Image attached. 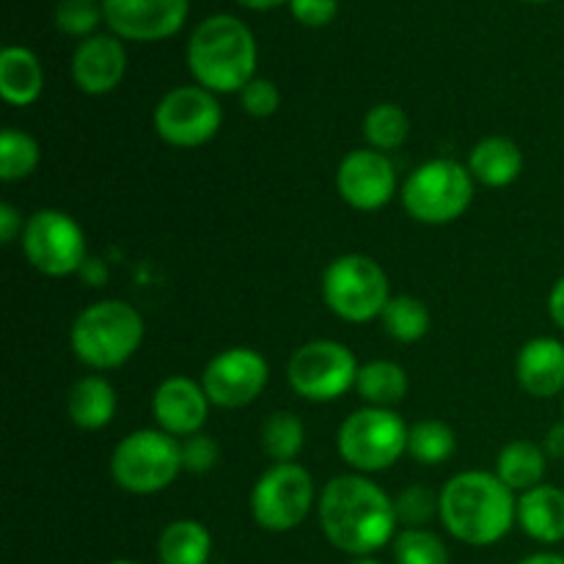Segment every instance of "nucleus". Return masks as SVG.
<instances>
[{
	"mask_svg": "<svg viewBox=\"0 0 564 564\" xmlns=\"http://www.w3.org/2000/svg\"><path fill=\"white\" fill-rule=\"evenodd\" d=\"M394 510L402 529H424L438 516V496L424 485H408L397 494Z\"/></svg>",
	"mask_w": 564,
	"mask_h": 564,
	"instance_id": "nucleus-33",
	"label": "nucleus"
},
{
	"mask_svg": "<svg viewBox=\"0 0 564 564\" xmlns=\"http://www.w3.org/2000/svg\"><path fill=\"white\" fill-rule=\"evenodd\" d=\"M518 564H564V556L560 554H532Z\"/></svg>",
	"mask_w": 564,
	"mask_h": 564,
	"instance_id": "nucleus-41",
	"label": "nucleus"
},
{
	"mask_svg": "<svg viewBox=\"0 0 564 564\" xmlns=\"http://www.w3.org/2000/svg\"><path fill=\"white\" fill-rule=\"evenodd\" d=\"M154 132L174 149H198L213 141L224 124L218 94L202 86H176L154 108Z\"/></svg>",
	"mask_w": 564,
	"mask_h": 564,
	"instance_id": "nucleus-12",
	"label": "nucleus"
},
{
	"mask_svg": "<svg viewBox=\"0 0 564 564\" xmlns=\"http://www.w3.org/2000/svg\"><path fill=\"white\" fill-rule=\"evenodd\" d=\"M182 471L187 474H209L220 460V446L213 435L196 433L191 438L180 441Z\"/></svg>",
	"mask_w": 564,
	"mask_h": 564,
	"instance_id": "nucleus-35",
	"label": "nucleus"
},
{
	"mask_svg": "<svg viewBox=\"0 0 564 564\" xmlns=\"http://www.w3.org/2000/svg\"><path fill=\"white\" fill-rule=\"evenodd\" d=\"M336 0H290V11L301 25L323 28L336 17Z\"/></svg>",
	"mask_w": 564,
	"mask_h": 564,
	"instance_id": "nucleus-36",
	"label": "nucleus"
},
{
	"mask_svg": "<svg viewBox=\"0 0 564 564\" xmlns=\"http://www.w3.org/2000/svg\"><path fill=\"white\" fill-rule=\"evenodd\" d=\"M518 386L534 400L564 397V341L554 336H534L518 350Z\"/></svg>",
	"mask_w": 564,
	"mask_h": 564,
	"instance_id": "nucleus-18",
	"label": "nucleus"
},
{
	"mask_svg": "<svg viewBox=\"0 0 564 564\" xmlns=\"http://www.w3.org/2000/svg\"><path fill=\"white\" fill-rule=\"evenodd\" d=\"M391 551L397 564H449V549L430 529H400Z\"/></svg>",
	"mask_w": 564,
	"mask_h": 564,
	"instance_id": "nucleus-31",
	"label": "nucleus"
},
{
	"mask_svg": "<svg viewBox=\"0 0 564 564\" xmlns=\"http://www.w3.org/2000/svg\"><path fill=\"white\" fill-rule=\"evenodd\" d=\"M518 527L534 543L556 545L564 540V490L556 485H538L518 496Z\"/></svg>",
	"mask_w": 564,
	"mask_h": 564,
	"instance_id": "nucleus-20",
	"label": "nucleus"
},
{
	"mask_svg": "<svg viewBox=\"0 0 564 564\" xmlns=\"http://www.w3.org/2000/svg\"><path fill=\"white\" fill-rule=\"evenodd\" d=\"M28 218H22V213L11 204H0V242L11 246L14 240H20L22 231H25Z\"/></svg>",
	"mask_w": 564,
	"mask_h": 564,
	"instance_id": "nucleus-37",
	"label": "nucleus"
},
{
	"mask_svg": "<svg viewBox=\"0 0 564 564\" xmlns=\"http://www.w3.org/2000/svg\"><path fill=\"white\" fill-rule=\"evenodd\" d=\"M408 424L391 408H358L336 433L339 457L356 474L389 471L408 455Z\"/></svg>",
	"mask_w": 564,
	"mask_h": 564,
	"instance_id": "nucleus-8",
	"label": "nucleus"
},
{
	"mask_svg": "<svg viewBox=\"0 0 564 564\" xmlns=\"http://www.w3.org/2000/svg\"><path fill=\"white\" fill-rule=\"evenodd\" d=\"M529 3H545V0H529Z\"/></svg>",
	"mask_w": 564,
	"mask_h": 564,
	"instance_id": "nucleus-44",
	"label": "nucleus"
},
{
	"mask_svg": "<svg viewBox=\"0 0 564 564\" xmlns=\"http://www.w3.org/2000/svg\"><path fill=\"white\" fill-rule=\"evenodd\" d=\"M44 91V69L36 53L11 44L0 53V97L14 108H28Z\"/></svg>",
	"mask_w": 564,
	"mask_h": 564,
	"instance_id": "nucleus-22",
	"label": "nucleus"
},
{
	"mask_svg": "<svg viewBox=\"0 0 564 564\" xmlns=\"http://www.w3.org/2000/svg\"><path fill=\"white\" fill-rule=\"evenodd\" d=\"M543 449L551 460H564V422L554 424V427L545 433L543 441Z\"/></svg>",
	"mask_w": 564,
	"mask_h": 564,
	"instance_id": "nucleus-39",
	"label": "nucleus"
},
{
	"mask_svg": "<svg viewBox=\"0 0 564 564\" xmlns=\"http://www.w3.org/2000/svg\"><path fill=\"white\" fill-rule=\"evenodd\" d=\"M468 171L474 182L485 187H510L523 174V152L512 138L488 135L468 152Z\"/></svg>",
	"mask_w": 564,
	"mask_h": 564,
	"instance_id": "nucleus-21",
	"label": "nucleus"
},
{
	"mask_svg": "<svg viewBox=\"0 0 564 564\" xmlns=\"http://www.w3.org/2000/svg\"><path fill=\"white\" fill-rule=\"evenodd\" d=\"M438 518L463 545L488 549L501 543L518 523V496L496 471H460L441 488Z\"/></svg>",
	"mask_w": 564,
	"mask_h": 564,
	"instance_id": "nucleus-2",
	"label": "nucleus"
},
{
	"mask_svg": "<svg viewBox=\"0 0 564 564\" xmlns=\"http://www.w3.org/2000/svg\"><path fill=\"white\" fill-rule=\"evenodd\" d=\"M42 163V147L31 132L20 127H6L0 132V180L22 182Z\"/></svg>",
	"mask_w": 564,
	"mask_h": 564,
	"instance_id": "nucleus-30",
	"label": "nucleus"
},
{
	"mask_svg": "<svg viewBox=\"0 0 564 564\" xmlns=\"http://www.w3.org/2000/svg\"><path fill=\"white\" fill-rule=\"evenodd\" d=\"M474 191L477 182L468 165L452 158H435L408 174L400 187V202L416 224L449 226L468 213Z\"/></svg>",
	"mask_w": 564,
	"mask_h": 564,
	"instance_id": "nucleus-5",
	"label": "nucleus"
},
{
	"mask_svg": "<svg viewBox=\"0 0 564 564\" xmlns=\"http://www.w3.org/2000/svg\"><path fill=\"white\" fill-rule=\"evenodd\" d=\"M237 97H240V108L251 119H270L281 108V91L270 77H253Z\"/></svg>",
	"mask_w": 564,
	"mask_h": 564,
	"instance_id": "nucleus-34",
	"label": "nucleus"
},
{
	"mask_svg": "<svg viewBox=\"0 0 564 564\" xmlns=\"http://www.w3.org/2000/svg\"><path fill=\"white\" fill-rule=\"evenodd\" d=\"M408 389H411V380L397 361L378 358V361L361 364V369H358L356 394L361 397L364 405L394 411L408 397Z\"/></svg>",
	"mask_w": 564,
	"mask_h": 564,
	"instance_id": "nucleus-25",
	"label": "nucleus"
},
{
	"mask_svg": "<svg viewBox=\"0 0 564 564\" xmlns=\"http://www.w3.org/2000/svg\"><path fill=\"white\" fill-rule=\"evenodd\" d=\"M102 20V0H61L55 6V28L64 36H94V31H97V25Z\"/></svg>",
	"mask_w": 564,
	"mask_h": 564,
	"instance_id": "nucleus-32",
	"label": "nucleus"
},
{
	"mask_svg": "<svg viewBox=\"0 0 564 564\" xmlns=\"http://www.w3.org/2000/svg\"><path fill=\"white\" fill-rule=\"evenodd\" d=\"M209 556H213V534L202 521L180 518L160 532V564H209Z\"/></svg>",
	"mask_w": 564,
	"mask_h": 564,
	"instance_id": "nucleus-24",
	"label": "nucleus"
},
{
	"mask_svg": "<svg viewBox=\"0 0 564 564\" xmlns=\"http://www.w3.org/2000/svg\"><path fill=\"white\" fill-rule=\"evenodd\" d=\"M306 446V424L292 411H273L259 427V449L273 463H295Z\"/></svg>",
	"mask_w": 564,
	"mask_h": 564,
	"instance_id": "nucleus-26",
	"label": "nucleus"
},
{
	"mask_svg": "<svg viewBox=\"0 0 564 564\" xmlns=\"http://www.w3.org/2000/svg\"><path fill=\"white\" fill-rule=\"evenodd\" d=\"M323 303L330 314L352 325L380 319L391 301L389 275L367 253H341L323 270Z\"/></svg>",
	"mask_w": 564,
	"mask_h": 564,
	"instance_id": "nucleus-6",
	"label": "nucleus"
},
{
	"mask_svg": "<svg viewBox=\"0 0 564 564\" xmlns=\"http://www.w3.org/2000/svg\"><path fill=\"white\" fill-rule=\"evenodd\" d=\"M549 317L554 319L556 328L564 330V275L556 279V284L549 292Z\"/></svg>",
	"mask_w": 564,
	"mask_h": 564,
	"instance_id": "nucleus-38",
	"label": "nucleus"
},
{
	"mask_svg": "<svg viewBox=\"0 0 564 564\" xmlns=\"http://www.w3.org/2000/svg\"><path fill=\"white\" fill-rule=\"evenodd\" d=\"M257 39L231 14H213L187 42V69L213 94H240L257 77Z\"/></svg>",
	"mask_w": 564,
	"mask_h": 564,
	"instance_id": "nucleus-3",
	"label": "nucleus"
},
{
	"mask_svg": "<svg viewBox=\"0 0 564 564\" xmlns=\"http://www.w3.org/2000/svg\"><path fill=\"white\" fill-rule=\"evenodd\" d=\"M356 352L336 339H314L297 347L286 361V380L301 400L336 402L356 389Z\"/></svg>",
	"mask_w": 564,
	"mask_h": 564,
	"instance_id": "nucleus-10",
	"label": "nucleus"
},
{
	"mask_svg": "<svg viewBox=\"0 0 564 564\" xmlns=\"http://www.w3.org/2000/svg\"><path fill=\"white\" fill-rule=\"evenodd\" d=\"M317 501L319 496L308 468L301 463H273L253 482L251 516L264 532L284 534L301 527Z\"/></svg>",
	"mask_w": 564,
	"mask_h": 564,
	"instance_id": "nucleus-9",
	"label": "nucleus"
},
{
	"mask_svg": "<svg viewBox=\"0 0 564 564\" xmlns=\"http://www.w3.org/2000/svg\"><path fill=\"white\" fill-rule=\"evenodd\" d=\"M319 529L325 540L341 554L372 556L397 538L394 499L367 474H341L334 477L317 501Z\"/></svg>",
	"mask_w": 564,
	"mask_h": 564,
	"instance_id": "nucleus-1",
	"label": "nucleus"
},
{
	"mask_svg": "<svg viewBox=\"0 0 564 564\" xmlns=\"http://www.w3.org/2000/svg\"><path fill=\"white\" fill-rule=\"evenodd\" d=\"M108 564H138V562H132V560H113V562H108Z\"/></svg>",
	"mask_w": 564,
	"mask_h": 564,
	"instance_id": "nucleus-43",
	"label": "nucleus"
},
{
	"mask_svg": "<svg viewBox=\"0 0 564 564\" xmlns=\"http://www.w3.org/2000/svg\"><path fill=\"white\" fill-rule=\"evenodd\" d=\"M209 408L213 402H209L202 380H193L187 375H171V378L160 380L152 394V416L158 422V430L180 441L204 433Z\"/></svg>",
	"mask_w": 564,
	"mask_h": 564,
	"instance_id": "nucleus-16",
	"label": "nucleus"
},
{
	"mask_svg": "<svg viewBox=\"0 0 564 564\" xmlns=\"http://www.w3.org/2000/svg\"><path fill=\"white\" fill-rule=\"evenodd\" d=\"M380 325H383L389 339L400 341V345H416L430 334L433 317H430L427 303L419 301V297L391 295L389 306L380 314Z\"/></svg>",
	"mask_w": 564,
	"mask_h": 564,
	"instance_id": "nucleus-27",
	"label": "nucleus"
},
{
	"mask_svg": "<svg viewBox=\"0 0 564 564\" xmlns=\"http://www.w3.org/2000/svg\"><path fill=\"white\" fill-rule=\"evenodd\" d=\"M180 474V438L158 427L124 435L110 455V477L124 494L132 496L163 494L176 482Z\"/></svg>",
	"mask_w": 564,
	"mask_h": 564,
	"instance_id": "nucleus-7",
	"label": "nucleus"
},
{
	"mask_svg": "<svg viewBox=\"0 0 564 564\" xmlns=\"http://www.w3.org/2000/svg\"><path fill=\"white\" fill-rule=\"evenodd\" d=\"M549 460L551 457L545 455L543 444H534L529 438L510 441L501 446L499 457H496V477L521 496L545 482Z\"/></svg>",
	"mask_w": 564,
	"mask_h": 564,
	"instance_id": "nucleus-23",
	"label": "nucleus"
},
{
	"mask_svg": "<svg viewBox=\"0 0 564 564\" xmlns=\"http://www.w3.org/2000/svg\"><path fill=\"white\" fill-rule=\"evenodd\" d=\"M141 312L132 303L108 297L83 308L69 328V345L77 361L94 372H110L130 361L143 345Z\"/></svg>",
	"mask_w": 564,
	"mask_h": 564,
	"instance_id": "nucleus-4",
	"label": "nucleus"
},
{
	"mask_svg": "<svg viewBox=\"0 0 564 564\" xmlns=\"http://www.w3.org/2000/svg\"><path fill=\"white\" fill-rule=\"evenodd\" d=\"M457 452V435L441 419H422L408 430V455L419 466H444Z\"/></svg>",
	"mask_w": 564,
	"mask_h": 564,
	"instance_id": "nucleus-28",
	"label": "nucleus"
},
{
	"mask_svg": "<svg viewBox=\"0 0 564 564\" xmlns=\"http://www.w3.org/2000/svg\"><path fill=\"white\" fill-rule=\"evenodd\" d=\"M119 408L113 383L105 375H83L66 394V416L83 433H99L108 427Z\"/></svg>",
	"mask_w": 564,
	"mask_h": 564,
	"instance_id": "nucleus-19",
	"label": "nucleus"
},
{
	"mask_svg": "<svg viewBox=\"0 0 564 564\" xmlns=\"http://www.w3.org/2000/svg\"><path fill=\"white\" fill-rule=\"evenodd\" d=\"M20 242L28 264L47 279H66V275L80 273L83 264L88 262L86 231L64 209L33 213Z\"/></svg>",
	"mask_w": 564,
	"mask_h": 564,
	"instance_id": "nucleus-11",
	"label": "nucleus"
},
{
	"mask_svg": "<svg viewBox=\"0 0 564 564\" xmlns=\"http://www.w3.org/2000/svg\"><path fill=\"white\" fill-rule=\"evenodd\" d=\"M270 383V364L253 347H226L209 358L202 372V386L209 402L224 411H237L262 397Z\"/></svg>",
	"mask_w": 564,
	"mask_h": 564,
	"instance_id": "nucleus-13",
	"label": "nucleus"
},
{
	"mask_svg": "<svg viewBox=\"0 0 564 564\" xmlns=\"http://www.w3.org/2000/svg\"><path fill=\"white\" fill-rule=\"evenodd\" d=\"M408 135H411V119H408V113L400 105H372L367 110V116H364V138H367V147L378 149V152H397L408 141Z\"/></svg>",
	"mask_w": 564,
	"mask_h": 564,
	"instance_id": "nucleus-29",
	"label": "nucleus"
},
{
	"mask_svg": "<svg viewBox=\"0 0 564 564\" xmlns=\"http://www.w3.org/2000/svg\"><path fill=\"white\" fill-rule=\"evenodd\" d=\"M105 22L127 42H163L187 20V0H102Z\"/></svg>",
	"mask_w": 564,
	"mask_h": 564,
	"instance_id": "nucleus-15",
	"label": "nucleus"
},
{
	"mask_svg": "<svg viewBox=\"0 0 564 564\" xmlns=\"http://www.w3.org/2000/svg\"><path fill=\"white\" fill-rule=\"evenodd\" d=\"M336 191L347 207L378 213L397 196V165L372 147L352 149L336 169Z\"/></svg>",
	"mask_w": 564,
	"mask_h": 564,
	"instance_id": "nucleus-14",
	"label": "nucleus"
},
{
	"mask_svg": "<svg viewBox=\"0 0 564 564\" xmlns=\"http://www.w3.org/2000/svg\"><path fill=\"white\" fill-rule=\"evenodd\" d=\"M240 6H246V9H253V11H268V9H275V6L281 3H290V0H237Z\"/></svg>",
	"mask_w": 564,
	"mask_h": 564,
	"instance_id": "nucleus-40",
	"label": "nucleus"
},
{
	"mask_svg": "<svg viewBox=\"0 0 564 564\" xmlns=\"http://www.w3.org/2000/svg\"><path fill=\"white\" fill-rule=\"evenodd\" d=\"M127 75V50L113 33H94L72 55V80L88 97L110 94Z\"/></svg>",
	"mask_w": 564,
	"mask_h": 564,
	"instance_id": "nucleus-17",
	"label": "nucleus"
},
{
	"mask_svg": "<svg viewBox=\"0 0 564 564\" xmlns=\"http://www.w3.org/2000/svg\"><path fill=\"white\" fill-rule=\"evenodd\" d=\"M350 564H383V562H378L375 556H356Z\"/></svg>",
	"mask_w": 564,
	"mask_h": 564,
	"instance_id": "nucleus-42",
	"label": "nucleus"
}]
</instances>
